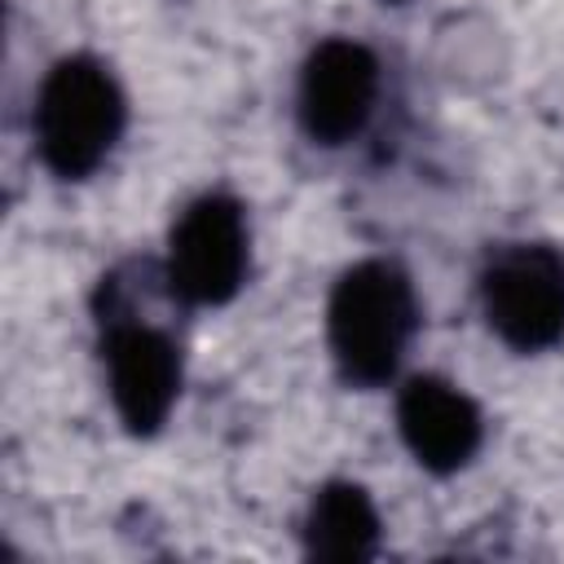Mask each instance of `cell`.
<instances>
[{
    "instance_id": "6",
    "label": "cell",
    "mask_w": 564,
    "mask_h": 564,
    "mask_svg": "<svg viewBox=\"0 0 564 564\" xmlns=\"http://www.w3.org/2000/svg\"><path fill=\"white\" fill-rule=\"evenodd\" d=\"M106 357H110V392L119 419L128 423V432L150 436L167 419L181 383L172 344L150 326H119L110 330Z\"/></svg>"
},
{
    "instance_id": "7",
    "label": "cell",
    "mask_w": 564,
    "mask_h": 564,
    "mask_svg": "<svg viewBox=\"0 0 564 564\" xmlns=\"http://www.w3.org/2000/svg\"><path fill=\"white\" fill-rule=\"evenodd\" d=\"M401 419V436L414 449V458L432 471H454L463 467L476 445H480V414L476 405L441 383V379H410L397 405Z\"/></svg>"
},
{
    "instance_id": "1",
    "label": "cell",
    "mask_w": 564,
    "mask_h": 564,
    "mask_svg": "<svg viewBox=\"0 0 564 564\" xmlns=\"http://www.w3.org/2000/svg\"><path fill=\"white\" fill-rule=\"evenodd\" d=\"M119 128L123 97L115 79L88 57L57 62L35 106V141L44 163L57 176H84L110 154Z\"/></svg>"
},
{
    "instance_id": "2",
    "label": "cell",
    "mask_w": 564,
    "mask_h": 564,
    "mask_svg": "<svg viewBox=\"0 0 564 564\" xmlns=\"http://www.w3.org/2000/svg\"><path fill=\"white\" fill-rule=\"evenodd\" d=\"M414 326L410 282L383 264L366 260L348 269L330 295V348L348 379L379 383L397 370V357Z\"/></svg>"
},
{
    "instance_id": "8",
    "label": "cell",
    "mask_w": 564,
    "mask_h": 564,
    "mask_svg": "<svg viewBox=\"0 0 564 564\" xmlns=\"http://www.w3.org/2000/svg\"><path fill=\"white\" fill-rule=\"evenodd\" d=\"M304 538H308V555H317V560H339L344 564V560L375 555L379 516H375L366 489H357V485H326L313 498Z\"/></svg>"
},
{
    "instance_id": "4",
    "label": "cell",
    "mask_w": 564,
    "mask_h": 564,
    "mask_svg": "<svg viewBox=\"0 0 564 564\" xmlns=\"http://www.w3.org/2000/svg\"><path fill=\"white\" fill-rule=\"evenodd\" d=\"M247 269V229L238 203L212 194L198 198L172 229L167 278L189 304H225Z\"/></svg>"
},
{
    "instance_id": "5",
    "label": "cell",
    "mask_w": 564,
    "mask_h": 564,
    "mask_svg": "<svg viewBox=\"0 0 564 564\" xmlns=\"http://www.w3.org/2000/svg\"><path fill=\"white\" fill-rule=\"evenodd\" d=\"M375 57L352 44V40H326L313 48L304 79H300V119L308 128V137L339 145L344 137H352L375 101Z\"/></svg>"
},
{
    "instance_id": "3",
    "label": "cell",
    "mask_w": 564,
    "mask_h": 564,
    "mask_svg": "<svg viewBox=\"0 0 564 564\" xmlns=\"http://www.w3.org/2000/svg\"><path fill=\"white\" fill-rule=\"evenodd\" d=\"M489 326L511 348H546L564 335V256L555 247H511L485 273Z\"/></svg>"
}]
</instances>
